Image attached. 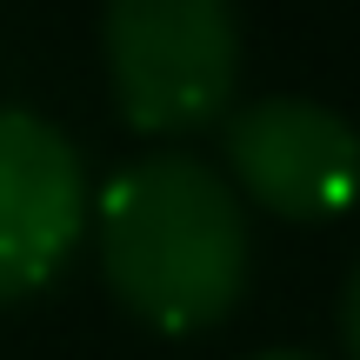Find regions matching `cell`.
<instances>
[{"instance_id": "cell-1", "label": "cell", "mask_w": 360, "mask_h": 360, "mask_svg": "<svg viewBox=\"0 0 360 360\" xmlns=\"http://www.w3.org/2000/svg\"><path fill=\"white\" fill-rule=\"evenodd\" d=\"M101 260L147 327L193 334L247 287V214L193 154H147L101 187Z\"/></svg>"}, {"instance_id": "cell-2", "label": "cell", "mask_w": 360, "mask_h": 360, "mask_svg": "<svg viewBox=\"0 0 360 360\" xmlns=\"http://www.w3.org/2000/svg\"><path fill=\"white\" fill-rule=\"evenodd\" d=\"M101 40L134 127H200L240 74L233 0H107Z\"/></svg>"}, {"instance_id": "cell-3", "label": "cell", "mask_w": 360, "mask_h": 360, "mask_svg": "<svg viewBox=\"0 0 360 360\" xmlns=\"http://www.w3.org/2000/svg\"><path fill=\"white\" fill-rule=\"evenodd\" d=\"M227 160L260 207L287 220H334L360 193V134L307 94H267L227 120Z\"/></svg>"}, {"instance_id": "cell-4", "label": "cell", "mask_w": 360, "mask_h": 360, "mask_svg": "<svg viewBox=\"0 0 360 360\" xmlns=\"http://www.w3.org/2000/svg\"><path fill=\"white\" fill-rule=\"evenodd\" d=\"M80 233V154L53 120L0 107V300L53 281Z\"/></svg>"}, {"instance_id": "cell-5", "label": "cell", "mask_w": 360, "mask_h": 360, "mask_svg": "<svg viewBox=\"0 0 360 360\" xmlns=\"http://www.w3.org/2000/svg\"><path fill=\"white\" fill-rule=\"evenodd\" d=\"M340 334H347V354L360 360V260L347 274V294H340Z\"/></svg>"}, {"instance_id": "cell-6", "label": "cell", "mask_w": 360, "mask_h": 360, "mask_svg": "<svg viewBox=\"0 0 360 360\" xmlns=\"http://www.w3.org/2000/svg\"><path fill=\"white\" fill-rule=\"evenodd\" d=\"M247 360H321V354H300V347H267V354H247Z\"/></svg>"}]
</instances>
